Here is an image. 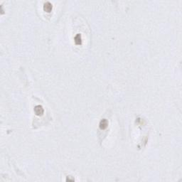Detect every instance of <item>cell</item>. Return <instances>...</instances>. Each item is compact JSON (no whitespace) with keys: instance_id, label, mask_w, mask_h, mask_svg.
Wrapping results in <instances>:
<instances>
[{"instance_id":"obj_3","label":"cell","mask_w":182,"mask_h":182,"mask_svg":"<svg viewBox=\"0 0 182 182\" xmlns=\"http://www.w3.org/2000/svg\"><path fill=\"white\" fill-rule=\"evenodd\" d=\"M108 126V121L106 120V119H102L100 122V124H99V127L100 128L102 129H105Z\"/></svg>"},{"instance_id":"obj_4","label":"cell","mask_w":182,"mask_h":182,"mask_svg":"<svg viewBox=\"0 0 182 182\" xmlns=\"http://www.w3.org/2000/svg\"><path fill=\"white\" fill-rule=\"evenodd\" d=\"M74 41L76 45H81L82 44V37L80 34H76V36L74 38Z\"/></svg>"},{"instance_id":"obj_2","label":"cell","mask_w":182,"mask_h":182,"mask_svg":"<svg viewBox=\"0 0 182 182\" xmlns=\"http://www.w3.org/2000/svg\"><path fill=\"white\" fill-rule=\"evenodd\" d=\"M52 9H53V6H52V4L50 3L49 1H46L43 4V9L46 12H51L52 11Z\"/></svg>"},{"instance_id":"obj_1","label":"cell","mask_w":182,"mask_h":182,"mask_svg":"<svg viewBox=\"0 0 182 182\" xmlns=\"http://www.w3.org/2000/svg\"><path fill=\"white\" fill-rule=\"evenodd\" d=\"M34 112H35L36 115L40 116V115H43L44 110H43V107L41 105H36L34 107Z\"/></svg>"}]
</instances>
